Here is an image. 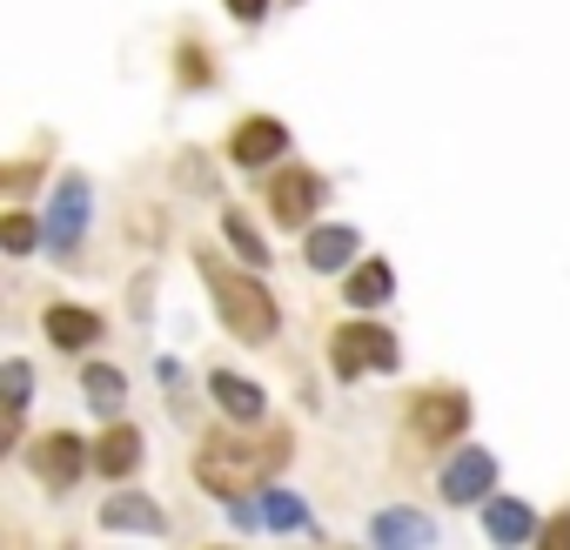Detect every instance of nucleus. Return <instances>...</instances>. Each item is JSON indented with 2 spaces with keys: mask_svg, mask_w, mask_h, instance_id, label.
<instances>
[{
  "mask_svg": "<svg viewBox=\"0 0 570 550\" xmlns=\"http://www.w3.org/2000/svg\"><path fill=\"white\" fill-rule=\"evenodd\" d=\"M537 537H543V543H570V517H557V523H543Z\"/></svg>",
  "mask_w": 570,
  "mask_h": 550,
  "instance_id": "nucleus-24",
  "label": "nucleus"
},
{
  "mask_svg": "<svg viewBox=\"0 0 570 550\" xmlns=\"http://www.w3.org/2000/svg\"><path fill=\"white\" fill-rule=\"evenodd\" d=\"M316 202H323V175H309V168H282V175H268V208H275L282 228H303V222L316 215Z\"/></svg>",
  "mask_w": 570,
  "mask_h": 550,
  "instance_id": "nucleus-4",
  "label": "nucleus"
},
{
  "mask_svg": "<svg viewBox=\"0 0 570 550\" xmlns=\"http://www.w3.org/2000/svg\"><path fill=\"white\" fill-rule=\"evenodd\" d=\"M282 463H289V436H268V443H208V450L195 456V477H202V490L242 503V497H255V483H262L268 470H282Z\"/></svg>",
  "mask_w": 570,
  "mask_h": 550,
  "instance_id": "nucleus-1",
  "label": "nucleus"
},
{
  "mask_svg": "<svg viewBox=\"0 0 570 550\" xmlns=\"http://www.w3.org/2000/svg\"><path fill=\"white\" fill-rule=\"evenodd\" d=\"M48 336H55L61 350H81V343H95V336H101V316H95V310H68V303H61V310H48Z\"/></svg>",
  "mask_w": 570,
  "mask_h": 550,
  "instance_id": "nucleus-15",
  "label": "nucleus"
},
{
  "mask_svg": "<svg viewBox=\"0 0 570 550\" xmlns=\"http://www.w3.org/2000/svg\"><path fill=\"white\" fill-rule=\"evenodd\" d=\"M0 242H8L14 255H28V248H35V222H28V215H8V222H0Z\"/></svg>",
  "mask_w": 570,
  "mask_h": 550,
  "instance_id": "nucleus-22",
  "label": "nucleus"
},
{
  "mask_svg": "<svg viewBox=\"0 0 570 550\" xmlns=\"http://www.w3.org/2000/svg\"><path fill=\"white\" fill-rule=\"evenodd\" d=\"M410 423H416V436H423V443H450V436H463L470 403H463L456 390H430V396L410 410Z\"/></svg>",
  "mask_w": 570,
  "mask_h": 550,
  "instance_id": "nucleus-6",
  "label": "nucleus"
},
{
  "mask_svg": "<svg viewBox=\"0 0 570 550\" xmlns=\"http://www.w3.org/2000/svg\"><path fill=\"white\" fill-rule=\"evenodd\" d=\"M202 283H208V296H215L228 336H242V343H268V336H275V303H268V289L255 283V275H242V268L202 255Z\"/></svg>",
  "mask_w": 570,
  "mask_h": 550,
  "instance_id": "nucleus-2",
  "label": "nucleus"
},
{
  "mask_svg": "<svg viewBox=\"0 0 570 550\" xmlns=\"http://www.w3.org/2000/svg\"><path fill=\"white\" fill-rule=\"evenodd\" d=\"M222 228H228V242H235V248H242L248 262H268V242H262V235L248 228V215H242V208H228V215H222Z\"/></svg>",
  "mask_w": 570,
  "mask_h": 550,
  "instance_id": "nucleus-20",
  "label": "nucleus"
},
{
  "mask_svg": "<svg viewBox=\"0 0 570 550\" xmlns=\"http://www.w3.org/2000/svg\"><path fill=\"white\" fill-rule=\"evenodd\" d=\"M208 390H215V403H222L235 423H255V416H262V390H255L248 376H228V370H215V383H208Z\"/></svg>",
  "mask_w": 570,
  "mask_h": 550,
  "instance_id": "nucleus-12",
  "label": "nucleus"
},
{
  "mask_svg": "<svg viewBox=\"0 0 570 550\" xmlns=\"http://www.w3.org/2000/svg\"><path fill=\"white\" fill-rule=\"evenodd\" d=\"M370 537H376V543H436V523L416 517V510H383V517L370 523Z\"/></svg>",
  "mask_w": 570,
  "mask_h": 550,
  "instance_id": "nucleus-14",
  "label": "nucleus"
},
{
  "mask_svg": "<svg viewBox=\"0 0 570 550\" xmlns=\"http://www.w3.org/2000/svg\"><path fill=\"white\" fill-rule=\"evenodd\" d=\"M228 14H235V21H262V14H268V0H228Z\"/></svg>",
  "mask_w": 570,
  "mask_h": 550,
  "instance_id": "nucleus-23",
  "label": "nucleus"
},
{
  "mask_svg": "<svg viewBox=\"0 0 570 550\" xmlns=\"http://www.w3.org/2000/svg\"><path fill=\"white\" fill-rule=\"evenodd\" d=\"M255 517H262L268 530H309V510H303V497H296V490H268Z\"/></svg>",
  "mask_w": 570,
  "mask_h": 550,
  "instance_id": "nucleus-18",
  "label": "nucleus"
},
{
  "mask_svg": "<svg viewBox=\"0 0 570 550\" xmlns=\"http://www.w3.org/2000/svg\"><path fill=\"white\" fill-rule=\"evenodd\" d=\"M95 463H101V477H128V470L141 463V436H135L128 423H115V430L95 443Z\"/></svg>",
  "mask_w": 570,
  "mask_h": 550,
  "instance_id": "nucleus-13",
  "label": "nucleus"
},
{
  "mask_svg": "<svg viewBox=\"0 0 570 550\" xmlns=\"http://www.w3.org/2000/svg\"><path fill=\"white\" fill-rule=\"evenodd\" d=\"M343 289H350V303H356V310H376V303H390V289H396V275H390V262H363V268L350 275Z\"/></svg>",
  "mask_w": 570,
  "mask_h": 550,
  "instance_id": "nucleus-16",
  "label": "nucleus"
},
{
  "mask_svg": "<svg viewBox=\"0 0 570 550\" xmlns=\"http://www.w3.org/2000/svg\"><path fill=\"white\" fill-rule=\"evenodd\" d=\"M101 523H108V530H148V537L168 530V517H161L148 497H108V503H101Z\"/></svg>",
  "mask_w": 570,
  "mask_h": 550,
  "instance_id": "nucleus-11",
  "label": "nucleus"
},
{
  "mask_svg": "<svg viewBox=\"0 0 570 550\" xmlns=\"http://www.w3.org/2000/svg\"><path fill=\"white\" fill-rule=\"evenodd\" d=\"M282 148H289V128L268 121V115H255V121L235 128V161H242V168H268Z\"/></svg>",
  "mask_w": 570,
  "mask_h": 550,
  "instance_id": "nucleus-9",
  "label": "nucleus"
},
{
  "mask_svg": "<svg viewBox=\"0 0 570 550\" xmlns=\"http://www.w3.org/2000/svg\"><path fill=\"white\" fill-rule=\"evenodd\" d=\"M88 175H68L61 188H55V215H48V242H55V255H75V242H81V228H88Z\"/></svg>",
  "mask_w": 570,
  "mask_h": 550,
  "instance_id": "nucleus-5",
  "label": "nucleus"
},
{
  "mask_svg": "<svg viewBox=\"0 0 570 550\" xmlns=\"http://www.w3.org/2000/svg\"><path fill=\"white\" fill-rule=\"evenodd\" d=\"M490 483H497V456H490V450H463V456L443 470V497H450V503H483Z\"/></svg>",
  "mask_w": 570,
  "mask_h": 550,
  "instance_id": "nucleus-7",
  "label": "nucleus"
},
{
  "mask_svg": "<svg viewBox=\"0 0 570 550\" xmlns=\"http://www.w3.org/2000/svg\"><path fill=\"white\" fill-rule=\"evenodd\" d=\"M303 255H309V268H343L356 255V228H316Z\"/></svg>",
  "mask_w": 570,
  "mask_h": 550,
  "instance_id": "nucleus-17",
  "label": "nucleus"
},
{
  "mask_svg": "<svg viewBox=\"0 0 570 550\" xmlns=\"http://www.w3.org/2000/svg\"><path fill=\"white\" fill-rule=\"evenodd\" d=\"M483 530H490L497 543H530V537H537V517H530L517 497H490V503H483Z\"/></svg>",
  "mask_w": 570,
  "mask_h": 550,
  "instance_id": "nucleus-10",
  "label": "nucleus"
},
{
  "mask_svg": "<svg viewBox=\"0 0 570 550\" xmlns=\"http://www.w3.org/2000/svg\"><path fill=\"white\" fill-rule=\"evenodd\" d=\"M35 477L55 483V490H68V483L81 477V436H68V430L41 436V443H35Z\"/></svg>",
  "mask_w": 570,
  "mask_h": 550,
  "instance_id": "nucleus-8",
  "label": "nucleus"
},
{
  "mask_svg": "<svg viewBox=\"0 0 570 550\" xmlns=\"http://www.w3.org/2000/svg\"><path fill=\"white\" fill-rule=\"evenodd\" d=\"M330 363H336V376L396 370V343H390V330H376V323H350V330L330 336Z\"/></svg>",
  "mask_w": 570,
  "mask_h": 550,
  "instance_id": "nucleus-3",
  "label": "nucleus"
},
{
  "mask_svg": "<svg viewBox=\"0 0 570 550\" xmlns=\"http://www.w3.org/2000/svg\"><path fill=\"white\" fill-rule=\"evenodd\" d=\"M81 383H88V403H95L101 416H115V410H121V396H128V383H121L115 370H88Z\"/></svg>",
  "mask_w": 570,
  "mask_h": 550,
  "instance_id": "nucleus-19",
  "label": "nucleus"
},
{
  "mask_svg": "<svg viewBox=\"0 0 570 550\" xmlns=\"http://www.w3.org/2000/svg\"><path fill=\"white\" fill-rule=\"evenodd\" d=\"M28 383H35V370H28V363H8V370H0V390H8V416H21V410H28Z\"/></svg>",
  "mask_w": 570,
  "mask_h": 550,
  "instance_id": "nucleus-21",
  "label": "nucleus"
}]
</instances>
